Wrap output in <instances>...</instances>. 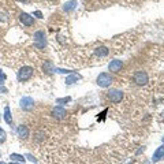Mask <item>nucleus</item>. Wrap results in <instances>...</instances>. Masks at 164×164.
I'll return each instance as SVG.
<instances>
[{
	"label": "nucleus",
	"instance_id": "1",
	"mask_svg": "<svg viewBox=\"0 0 164 164\" xmlns=\"http://www.w3.org/2000/svg\"><path fill=\"white\" fill-rule=\"evenodd\" d=\"M33 71H34V70L32 69V67L25 66V67H22V69L18 71V74H17V78H18L19 82H25V81L30 80V77L33 75Z\"/></svg>",
	"mask_w": 164,
	"mask_h": 164
},
{
	"label": "nucleus",
	"instance_id": "2",
	"mask_svg": "<svg viewBox=\"0 0 164 164\" xmlns=\"http://www.w3.org/2000/svg\"><path fill=\"white\" fill-rule=\"evenodd\" d=\"M96 82H97L99 86H101V88H108L111 84H112V77L110 75V73H101V74L97 77Z\"/></svg>",
	"mask_w": 164,
	"mask_h": 164
},
{
	"label": "nucleus",
	"instance_id": "3",
	"mask_svg": "<svg viewBox=\"0 0 164 164\" xmlns=\"http://www.w3.org/2000/svg\"><path fill=\"white\" fill-rule=\"evenodd\" d=\"M107 97H108V100H110L111 102L118 104V102H121V100L123 99V93L121 92V90H118V89H111L110 92H108Z\"/></svg>",
	"mask_w": 164,
	"mask_h": 164
},
{
	"label": "nucleus",
	"instance_id": "4",
	"mask_svg": "<svg viewBox=\"0 0 164 164\" xmlns=\"http://www.w3.org/2000/svg\"><path fill=\"white\" fill-rule=\"evenodd\" d=\"M133 81L140 86H144V85L148 84V74L145 71H137L133 77Z\"/></svg>",
	"mask_w": 164,
	"mask_h": 164
},
{
	"label": "nucleus",
	"instance_id": "5",
	"mask_svg": "<svg viewBox=\"0 0 164 164\" xmlns=\"http://www.w3.org/2000/svg\"><path fill=\"white\" fill-rule=\"evenodd\" d=\"M19 105L23 111H32L34 107V101H33V99H30V97H23L22 100L19 101Z\"/></svg>",
	"mask_w": 164,
	"mask_h": 164
},
{
	"label": "nucleus",
	"instance_id": "6",
	"mask_svg": "<svg viewBox=\"0 0 164 164\" xmlns=\"http://www.w3.org/2000/svg\"><path fill=\"white\" fill-rule=\"evenodd\" d=\"M33 39L37 43V45H39V47H44V45H45V34H44V32H41V30L36 32V33H34V36H33Z\"/></svg>",
	"mask_w": 164,
	"mask_h": 164
},
{
	"label": "nucleus",
	"instance_id": "7",
	"mask_svg": "<svg viewBox=\"0 0 164 164\" xmlns=\"http://www.w3.org/2000/svg\"><path fill=\"white\" fill-rule=\"evenodd\" d=\"M66 110H64L63 107H55L54 110H52V116L56 119H63L66 118Z\"/></svg>",
	"mask_w": 164,
	"mask_h": 164
},
{
	"label": "nucleus",
	"instance_id": "8",
	"mask_svg": "<svg viewBox=\"0 0 164 164\" xmlns=\"http://www.w3.org/2000/svg\"><path fill=\"white\" fill-rule=\"evenodd\" d=\"M122 66H123L122 60H112L108 64V70H110L111 73H118V71H121Z\"/></svg>",
	"mask_w": 164,
	"mask_h": 164
},
{
	"label": "nucleus",
	"instance_id": "9",
	"mask_svg": "<svg viewBox=\"0 0 164 164\" xmlns=\"http://www.w3.org/2000/svg\"><path fill=\"white\" fill-rule=\"evenodd\" d=\"M19 19H20V22H22L25 26H32V25L34 23L33 17L29 15V14H26V13H22V14H20V15H19Z\"/></svg>",
	"mask_w": 164,
	"mask_h": 164
},
{
	"label": "nucleus",
	"instance_id": "10",
	"mask_svg": "<svg viewBox=\"0 0 164 164\" xmlns=\"http://www.w3.org/2000/svg\"><path fill=\"white\" fill-rule=\"evenodd\" d=\"M17 133H18V137L22 140H26L29 137V129L26 127V126L20 125L18 129H17Z\"/></svg>",
	"mask_w": 164,
	"mask_h": 164
},
{
	"label": "nucleus",
	"instance_id": "11",
	"mask_svg": "<svg viewBox=\"0 0 164 164\" xmlns=\"http://www.w3.org/2000/svg\"><path fill=\"white\" fill-rule=\"evenodd\" d=\"M162 157H164V145L160 146V148L156 151V153L153 155V162H157V160H160Z\"/></svg>",
	"mask_w": 164,
	"mask_h": 164
},
{
	"label": "nucleus",
	"instance_id": "12",
	"mask_svg": "<svg viewBox=\"0 0 164 164\" xmlns=\"http://www.w3.org/2000/svg\"><path fill=\"white\" fill-rule=\"evenodd\" d=\"M4 121L7 125H11L13 123V118H11V112H10V107L4 108Z\"/></svg>",
	"mask_w": 164,
	"mask_h": 164
},
{
	"label": "nucleus",
	"instance_id": "13",
	"mask_svg": "<svg viewBox=\"0 0 164 164\" xmlns=\"http://www.w3.org/2000/svg\"><path fill=\"white\" fill-rule=\"evenodd\" d=\"M108 52H110V51H108V48H105V47H100V48L96 49V56H99V58L107 56Z\"/></svg>",
	"mask_w": 164,
	"mask_h": 164
},
{
	"label": "nucleus",
	"instance_id": "14",
	"mask_svg": "<svg viewBox=\"0 0 164 164\" xmlns=\"http://www.w3.org/2000/svg\"><path fill=\"white\" fill-rule=\"evenodd\" d=\"M77 80H80V75L73 74V75H70V77H67V78H66V84H67V85L74 84V82H77Z\"/></svg>",
	"mask_w": 164,
	"mask_h": 164
},
{
	"label": "nucleus",
	"instance_id": "15",
	"mask_svg": "<svg viewBox=\"0 0 164 164\" xmlns=\"http://www.w3.org/2000/svg\"><path fill=\"white\" fill-rule=\"evenodd\" d=\"M75 6H77V2H69V3H66L64 4V11H71V10H74L75 8Z\"/></svg>",
	"mask_w": 164,
	"mask_h": 164
},
{
	"label": "nucleus",
	"instance_id": "16",
	"mask_svg": "<svg viewBox=\"0 0 164 164\" xmlns=\"http://www.w3.org/2000/svg\"><path fill=\"white\" fill-rule=\"evenodd\" d=\"M10 159H13V160H17V162H25V157L23 156H20V155H17V153H13L10 156Z\"/></svg>",
	"mask_w": 164,
	"mask_h": 164
},
{
	"label": "nucleus",
	"instance_id": "17",
	"mask_svg": "<svg viewBox=\"0 0 164 164\" xmlns=\"http://www.w3.org/2000/svg\"><path fill=\"white\" fill-rule=\"evenodd\" d=\"M44 69H45L48 73H54V71H55V69L52 67V63H51V62H45V64H44Z\"/></svg>",
	"mask_w": 164,
	"mask_h": 164
},
{
	"label": "nucleus",
	"instance_id": "18",
	"mask_svg": "<svg viewBox=\"0 0 164 164\" xmlns=\"http://www.w3.org/2000/svg\"><path fill=\"white\" fill-rule=\"evenodd\" d=\"M6 137H7V136H6L4 130H3V129L0 127V144H3V142L6 141Z\"/></svg>",
	"mask_w": 164,
	"mask_h": 164
},
{
	"label": "nucleus",
	"instance_id": "19",
	"mask_svg": "<svg viewBox=\"0 0 164 164\" xmlns=\"http://www.w3.org/2000/svg\"><path fill=\"white\" fill-rule=\"evenodd\" d=\"M44 138V133L43 131H37L36 133V141H41Z\"/></svg>",
	"mask_w": 164,
	"mask_h": 164
},
{
	"label": "nucleus",
	"instance_id": "20",
	"mask_svg": "<svg viewBox=\"0 0 164 164\" xmlns=\"http://www.w3.org/2000/svg\"><path fill=\"white\" fill-rule=\"evenodd\" d=\"M56 101L59 102V104H60V102H67V101H70V97H66V99H58Z\"/></svg>",
	"mask_w": 164,
	"mask_h": 164
},
{
	"label": "nucleus",
	"instance_id": "21",
	"mask_svg": "<svg viewBox=\"0 0 164 164\" xmlns=\"http://www.w3.org/2000/svg\"><path fill=\"white\" fill-rule=\"evenodd\" d=\"M34 15H36L37 18H43V14H41L40 11H36V13H34Z\"/></svg>",
	"mask_w": 164,
	"mask_h": 164
},
{
	"label": "nucleus",
	"instance_id": "22",
	"mask_svg": "<svg viewBox=\"0 0 164 164\" xmlns=\"http://www.w3.org/2000/svg\"><path fill=\"white\" fill-rule=\"evenodd\" d=\"M163 142H164V137H163Z\"/></svg>",
	"mask_w": 164,
	"mask_h": 164
},
{
	"label": "nucleus",
	"instance_id": "23",
	"mask_svg": "<svg viewBox=\"0 0 164 164\" xmlns=\"http://www.w3.org/2000/svg\"><path fill=\"white\" fill-rule=\"evenodd\" d=\"M0 164H4V163H0Z\"/></svg>",
	"mask_w": 164,
	"mask_h": 164
},
{
	"label": "nucleus",
	"instance_id": "24",
	"mask_svg": "<svg viewBox=\"0 0 164 164\" xmlns=\"http://www.w3.org/2000/svg\"><path fill=\"white\" fill-rule=\"evenodd\" d=\"M11 164H15V163H11Z\"/></svg>",
	"mask_w": 164,
	"mask_h": 164
}]
</instances>
